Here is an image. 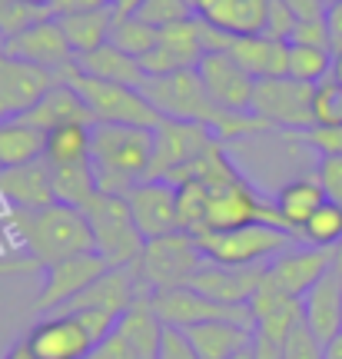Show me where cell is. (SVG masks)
<instances>
[{"mask_svg": "<svg viewBox=\"0 0 342 359\" xmlns=\"http://www.w3.org/2000/svg\"><path fill=\"white\" fill-rule=\"evenodd\" d=\"M87 359H139V356H137V349L130 346L123 336L116 333V330H110V333L93 346V353H90Z\"/></svg>", "mask_w": 342, "mask_h": 359, "instance_id": "47", "label": "cell"}, {"mask_svg": "<svg viewBox=\"0 0 342 359\" xmlns=\"http://www.w3.org/2000/svg\"><path fill=\"white\" fill-rule=\"evenodd\" d=\"M130 13H137L143 24L156 27V30H163V27H173V24H179V20L196 17V13L190 11V4H186V0H139Z\"/></svg>", "mask_w": 342, "mask_h": 359, "instance_id": "39", "label": "cell"}, {"mask_svg": "<svg viewBox=\"0 0 342 359\" xmlns=\"http://www.w3.org/2000/svg\"><path fill=\"white\" fill-rule=\"evenodd\" d=\"M282 359H326V346L319 343L313 330L299 323L286 339H282Z\"/></svg>", "mask_w": 342, "mask_h": 359, "instance_id": "43", "label": "cell"}, {"mask_svg": "<svg viewBox=\"0 0 342 359\" xmlns=\"http://www.w3.org/2000/svg\"><path fill=\"white\" fill-rule=\"evenodd\" d=\"M53 173V196L57 203L67 206H83L97 196V173H93V163L90 160H76V163H60V167H50Z\"/></svg>", "mask_w": 342, "mask_h": 359, "instance_id": "32", "label": "cell"}, {"mask_svg": "<svg viewBox=\"0 0 342 359\" xmlns=\"http://www.w3.org/2000/svg\"><path fill=\"white\" fill-rule=\"evenodd\" d=\"M286 7H289V13L296 17V24L299 20H326V13H329V7L322 4V0H282Z\"/></svg>", "mask_w": 342, "mask_h": 359, "instance_id": "50", "label": "cell"}, {"mask_svg": "<svg viewBox=\"0 0 342 359\" xmlns=\"http://www.w3.org/2000/svg\"><path fill=\"white\" fill-rule=\"evenodd\" d=\"M156 359H200L196 349L190 346V339L183 336V330H173L166 326L163 330V343H160V356Z\"/></svg>", "mask_w": 342, "mask_h": 359, "instance_id": "48", "label": "cell"}, {"mask_svg": "<svg viewBox=\"0 0 342 359\" xmlns=\"http://www.w3.org/2000/svg\"><path fill=\"white\" fill-rule=\"evenodd\" d=\"M329 273H332V276H339V280H342V240H339V243H336V246H332V250H329Z\"/></svg>", "mask_w": 342, "mask_h": 359, "instance_id": "54", "label": "cell"}, {"mask_svg": "<svg viewBox=\"0 0 342 359\" xmlns=\"http://www.w3.org/2000/svg\"><path fill=\"white\" fill-rule=\"evenodd\" d=\"M292 27H296V17L289 13V7L282 4V0H269V11H266V37L273 40H286L289 43V34Z\"/></svg>", "mask_w": 342, "mask_h": 359, "instance_id": "46", "label": "cell"}, {"mask_svg": "<svg viewBox=\"0 0 342 359\" xmlns=\"http://www.w3.org/2000/svg\"><path fill=\"white\" fill-rule=\"evenodd\" d=\"M332 70V50H322V47H303V43H289V64H286V77L299 80V83H309L316 87L329 77Z\"/></svg>", "mask_w": 342, "mask_h": 359, "instance_id": "36", "label": "cell"}, {"mask_svg": "<svg viewBox=\"0 0 342 359\" xmlns=\"http://www.w3.org/2000/svg\"><path fill=\"white\" fill-rule=\"evenodd\" d=\"M107 259L97 253V250H90V253H76V257H67L60 263H53V266L40 269L43 273V286H40L37 293V313H60L64 306H70L76 296L87 290L90 283L103 276L107 273Z\"/></svg>", "mask_w": 342, "mask_h": 359, "instance_id": "13", "label": "cell"}, {"mask_svg": "<svg viewBox=\"0 0 342 359\" xmlns=\"http://www.w3.org/2000/svg\"><path fill=\"white\" fill-rule=\"evenodd\" d=\"M226 53L253 80L286 77V64H289V43H286V40H273V37H266V34L233 37Z\"/></svg>", "mask_w": 342, "mask_h": 359, "instance_id": "23", "label": "cell"}, {"mask_svg": "<svg viewBox=\"0 0 342 359\" xmlns=\"http://www.w3.org/2000/svg\"><path fill=\"white\" fill-rule=\"evenodd\" d=\"M249 313H253L256 333L282 343V339L303 323V299H292V296L279 293L276 286H269L266 276H263L256 296L249 299Z\"/></svg>", "mask_w": 342, "mask_h": 359, "instance_id": "21", "label": "cell"}, {"mask_svg": "<svg viewBox=\"0 0 342 359\" xmlns=\"http://www.w3.org/2000/svg\"><path fill=\"white\" fill-rule=\"evenodd\" d=\"M216 140H219V137H216L210 127H203V123L163 116L160 127L153 130V156H150L146 180H170L177 170L193 163V160Z\"/></svg>", "mask_w": 342, "mask_h": 359, "instance_id": "11", "label": "cell"}, {"mask_svg": "<svg viewBox=\"0 0 342 359\" xmlns=\"http://www.w3.org/2000/svg\"><path fill=\"white\" fill-rule=\"evenodd\" d=\"M303 323L313 330L322 346L342 333V280L326 273L322 280L303 296Z\"/></svg>", "mask_w": 342, "mask_h": 359, "instance_id": "22", "label": "cell"}, {"mask_svg": "<svg viewBox=\"0 0 342 359\" xmlns=\"http://www.w3.org/2000/svg\"><path fill=\"white\" fill-rule=\"evenodd\" d=\"M329 77L342 87V50H332V70H329Z\"/></svg>", "mask_w": 342, "mask_h": 359, "instance_id": "55", "label": "cell"}, {"mask_svg": "<svg viewBox=\"0 0 342 359\" xmlns=\"http://www.w3.org/2000/svg\"><path fill=\"white\" fill-rule=\"evenodd\" d=\"M0 53H7L13 60H24V64L43 67V70L57 74V80H64L76 67V53L70 50V43H67L57 17H47V20H40V24L27 27L24 34L4 40V43H0Z\"/></svg>", "mask_w": 342, "mask_h": 359, "instance_id": "12", "label": "cell"}, {"mask_svg": "<svg viewBox=\"0 0 342 359\" xmlns=\"http://www.w3.org/2000/svg\"><path fill=\"white\" fill-rule=\"evenodd\" d=\"M116 7H103V11H87V13H70V17H57V24L64 30L70 50L80 57L100 50L103 43H110V34H114L116 24Z\"/></svg>", "mask_w": 342, "mask_h": 359, "instance_id": "28", "label": "cell"}, {"mask_svg": "<svg viewBox=\"0 0 342 359\" xmlns=\"http://www.w3.org/2000/svg\"><path fill=\"white\" fill-rule=\"evenodd\" d=\"M322 203H326V193H322V187H319V180L313 177V173L282 183V187L276 190V196H273V206H276L282 226H286L296 240H299L303 223L313 217Z\"/></svg>", "mask_w": 342, "mask_h": 359, "instance_id": "26", "label": "cell"}, {"mask_svg": "<svg viewBox=\"0 0 342 359\" xmlns=\"http://www.w3.org/2000/svg\"><path fill=\"white\" fill-rule=\"evenodd\" d=\"M326 359H342V333L326 346Z\"/></svg>", "mask_w": 342, "mask_h": 359, "instance_id": "56", "label": "cell"}, {"mask_svg": "<svg viewBox=\"0 0 342 359\" xmlns=\"http://www.w3.org/2000/svg\"><path fill=\"white\" fill-rule=\"evenodd\" d=\"M64 83H70V87L80 93V100L87 103L93 123H127V127L156 130L160 120H163V114H160L137 87L90 77L80 67H74V70L67 74Z\"/></svg>", "mask_w": 342, "mask_h": 359, "instance_id": "5", "label": "cell"}, {"mask_svg": "<svg viewBox=\"0 0 342 359\" xmlns=\"http://www.w3.org/2000/svg\"><path fill=\"white\" fill-rule=\"evenodd\" d=\"M263 276H266V263H259V266H223V263L206 259L190 280V290L210 296L216 303H226V306H249Z\"/></svg>", "mask_w": 342, "mask_h": 359, "instance_id": "18", "label": "cell"}, {"mask_svg": "<svg viewBox=\"0 0 342 359\" xmlns=\"http://www.w3.org/2000/svg\"><path fill=\"white\" fill-rule=\"evenodd\" d=\"M0 359H37V356L30 353L27 339H17V343H11V349H7V353H4Z\"/></svg>", "mask_w": 342, "mask_h": 359, "instance_id": "53", "label": "cell"}, {"mask_svg": "<svg viewBox=\"0 0 342 359\" xmlns=\"http://www.w3.org/2000/svg\"><path fill=\"white\" fill-rule=\"evenodd\" d=\"M123 4H127V0H114V7H116V11H120V7H123Z\"/></svg>", "mask_w": 342, "mask_h": 359, "instance_id": "61", "label": "cell"}, {"mask_svg": "<svg viewBox=\"0 0 342 359\" xmlns=\"http://www.w3.org/2000/svg\"><path fill=\"white\" fill-rule=\"evenodd\" d=\"M296 143H303L309 150H316L319 156H342V123H329V127H306L299 133H289Z\"/></svg>", "mask_w": 342, "mask_h": 359, "instance_id": "42", "label": "cell"}, {"mask_svg": "<svg viewBox=\"0 0 342 359\" xmlns=\"http://www.w3.org/2000/svg\"><path fill=\"white\" fill-rule=\"evenodd\" d=\"M196 243H200V250H203V257L210 263L259 266V263H269L273 257L286 253L299 240L289 230H279V226H269V223H249V226H240V230L200 233Z\"/></svg>", "mask_w": 342, "mask_h": 359, "instance_id": "6", "label": "cell"}, {"mask_svg": "<svg viewBox=\"0 0 342 359\" xmlns=\"http://www.w3.org/2000/svg\"><path fill=\"white\" fill-rule=\"evenodd\" d=\"M57 83V74L0 53V120H17Z\"/></svg>", "mask_w": 342, "mask_h": 359, "instance_id": "17", "label": "cell"}, {"mask_svg": "<svg viewBox=\"0 0 342 359\" xmlns=\"http://www.w3.org/2000/svg\"><path fill=\"white\" fill-rule=\"evenodd\" d=\"M289 43H303V47H322V50H332L329 24H326V20H299V24L292 27Z\"/></svg>", "mask_w": 342, "mask_h": 359, "instance_id": "45", "label": "cell"}, {"mask_svg": "<svg viewBox=\"0 0 342 359\" xmlns=\"http://www.w3.org/2000/svg\"><path fill=\"white\" fill-rule=\"evenodd\" d=\"M342 123V87L332 77L313 87V127Z\"/></svg>", "mask_w": 342, "mask_h": 359, "instance_id": "41", "label": "cell"}, {"mask_svg": "<svg viewBox=\"0 0 342 359\" xmlns=\"http://www.w3.org/2000/svg\"><path fill=\"white\" fill-rule=\"evenodd\" d=\"M0 170H4V167H0Z\"/></svg>", "mask_w": 342, "mask_h": 359, "instance_id": "63", "label": "cell"}, {"mask_svg": "<svg viewBox=\"0 0 342 359\" xmlns=\"http://www.w3.org/2000/svg\"><path fill=\"white\" fill-rule=\"evenodd\" d=\"M103 7H114V0H53L50 13L53 17H70V13L103 11Z\"/></svg>", "mask_w": 342, "mask_h": 359, "instance_id": "49", "label": "cell"}, {"mask_svg": "<svg viewBox=\"0 0 342 359\" xmlns=\"http://www.w3.org/2000/svg\"><path fill=\"white\" fill-rule=\"evenodd\" d=\"M47 17H53V13L40 11V7L17 4V0H0V43L17 37V34H24L27 27L40 24V20H47Z\"/></svg>", "mask_w": 342, "mask_h": 359, "instance_id": "40", "label": "cell"}, {"mask_svg": "<svg viewBox=\"0 0 342 359\" xmlns=\"http://www.w3.org/2000/svg\"><path fill=\"white\" fill-rule=\"evenodd\" d=\"M229 359H253V346L242 349V353H236V356H229Z\"/></svg>", "mask_w": 342, "mask_h": 359, "instance_id": "59", "label": "cell"}, {"mask_svg": "<svg viewBox=\"0 0 342 359\" xmlns=\"http://www.w3.org/2000/svg\"><path fill=\"white\" fill-rule=\"evenodd\" d=\"M7 230L17 240L20 253L34 259L40 269L93 250V233L83 210L67 203H50L40 210H11Z\"/></svg>", "mask_w": 342, "mask_h": 359, "instance_id": "1", "label": "cell"}, {"mask_svg": "<svg viewBox=\"0 0 342 359\" xmlns=\"http://www.w3.org/2000/svg\"><path fill=\"white\" fill-rule=\"evenodd\" d=\"M186 4H190V11L196 13V17H200V13H203L206 7H210V4H213V0H186Z\"/></svg>", "mask_w": 342, "mask_h": 359, "instance_id": "57", "label": "cell"}, {"mask_svg": "<svg viewBox=\"0 0 342 359\" xmlns=\"http://www.w3.org/2000/svg\"><path fill=\"white\" fill-rule=\"evenodd\" d=\"M173 60H177L183 70H193L203 57V43H200V20L190 17V20H179L173 27H163L160 30V40H156Z\"/></svg>", "mask_w": 342, "mask_h": 359, "instance_id": "34", "label": "cell"}, {"mask_svg": "<svg viewBox=\"0 0 342 359\" xmlns=\"http://www.w3.org/2000/svg\"><path fill=\"white\" fill-rule=\"evenodd\" d=\"M127 206L143 240H156V236L179 230L177 187L166 180H139L127 193Z\"/></svg>", "mask_w": 342, "mask_h": 359, "instance_id": "15", "label": "cell"}, {"mask_svg": "<svg viewBox=\"0 0 342 359\" xmlns=\"http://www.w3.org/2000/svg\"><path fill=\"white\" fill-rule=\"evenodd\" d=\"M47 133L27 120H0V167H24L43 160Z\"/></svg>", "mask_w": 342, "mask_h": 359, "instance_id": "30", "label": "cell"}, {"mask_svg": "<svg viewBox=\"0 0 342 359\" xmlns=\"http://www.w3.org/2000/svg\"><path fill=\"white\" fill-rule=\"evenodd\" d=\"M43 160H47L50 167L76 163V160H90V127L87 123H64V127L47 130Z\"/></svg>", "mask_w": 342, "mask_h": 359, "instance_id": "33", "label": "cell"}, {"mask_svg": "<svg viewBox=\"0 0 342 359\" xmlns=\"http://www.w3.org/2000/svg\"><path fill=\"white\" fill-rule=\"evenodd\" d=\"M206 203H210V187L186 180L177 187V217H179V230L200 236L206 230Z\"/></svg>", "mask_w": 342, "mask_h": 359, "instance_id": "38", "label": "cell"}, {"mask_svg": "<svg viewBox=\"0 0 342 359\" xmlns=\"http://www.w3.org/2000/svg\"><path fill=\"white\" fill-rule=\"evenodd\" d=\"M313 177L319 180V187L326 193V200L342 206V156H319Z\"/></svg>", "mask_w": 342, "mask_h": 359, "instance_id": "44", "label": "cell"}, {"mask_svg": "<svg viewBox=\"0 0 342 359\" xmlns=\"http://www.w3.org/2000/svg\"><path fill=\"white\" fill-rule=\"evenodd\" d=\"M326 273H329V250L306 243L289 246L286 253H279L266 263V283L292 299H303Z\"/></svg>", "mask_w": 342, "mask_h": 359, "instance_id": "16", "label": "cell"}, {"mask_svg": "<svg viewBox=\"0 0 342 359\" xmlns=\"http://www.w3.org/2000/svg\"><path fill=\"white\" fill-rule=\"evenodd\" d=\"M253 359H282V343L256 333L253 336Z\"/></svg>", "mask_w": 342, "mask_h": 359, "instance_id": "52", "label": "cell"}, {"mask_svg": "<svg viewBox=\"0 0 342 359\" xmlns=\"http://www.w3.org/2000/svg\"><path fill=\"white\" fill-rule=\"evenodd\" d=\"M322 4H326V7H332V4H339V0H322Z\"/></svg>", "mask_w": 342, "mask_h": 359, "instance_id": "62", "label": "cell"}, {"mask_svg": "<svg viewBox=\"0 0 342 359\" xmlns=\"http://www.w3.org/2000/svg\"><path fill=\"white\" fill-rule=\"evenodd\" d=\"M342 240V206L326 203L319 206L313 217L303 223L299 230V243L306 246H319V250H332V246Z\"/></svg>", "mask_w": 342, "mask_h": 359, "instance_id": "37", "label": "cell"}, {"mask_svg": "<svg viewBox=\"0 0 342 359\" xmlns=\"http://www.w3.org/2000/svg\"><path fill=\"white\" fill-rule=\"evenodd\" d=\"M0 196L13 210H40V206L57 203L50 163L34 160V163H24V167H4L0 170Z\"/></svg>", "mask_w": 342, "mask_h": 359, "instance_id": "20", "label": "cell"}, {"mask_svg": "<svg viewBox=\"0 0 342 359\" xmlns=\"http://www.w3.org/2000/svg\"><path fill=\"white\" fill-rule=\"evenodd\" d=\"M76 67H80L83 74H90V77L110 80V83H127V87H137V90L143 87V80H146V74H143L139 60L127 57L123 50H116L114 43H103L100 50L80 57V60H76Z\"/></svg>", "mask_w": 342, "mask_h": 359, "instance_id": "31", "label": "cell"}, {"mask_svg": "<svg viewBox=\"0 0 342 359\" xmlns=\"http://www.w3.org/2000/svg\"><path fill=\"white\" fill-rule=\"evenodd\" d=\"M249 114L269 123V130L299 133V130L313 127V87L292 77L256 80Z\"/></svg>", "mask_w": 342, "mask_h": 359, "instance_id": "9", "label": "cell"}, {"mask_svg": "<svg viewBox=\"0 0 342 359\" xmlns=\"http://www.w3.org/2000/svg\"><path fill=\"white\" fill-rule=\"evenodd\" d=\"M249 223H269V226H282L276 206L269 196L256 190L249 180L233 177L226 183H219L210 190V203H206V230L203 233H216V230H240Z\"/></svg>", "mask_w": 342, "mask_h": 359, "instance_id": "8", "label": "cell"}, {"mask_svg": "<svg viewBox=\"0 0 342 359\" xmlns=\"http://www.w3.org/2000/svg\"><path fill=\"white\" fill-rule=\"evenodd\" d=\"M153 156V130L127 123H93L90 127V163L97 173V190L127 196L139 180H146Z\"/></svg>", "mask_w": 342, "mask_h": 359, "instance_id": "2", "label": "cell"}, {"mask_svg": "<svg viewBox=\"0 0 342 359\" xmlns=\"http://www.w3.org/2000/svg\"><path fill=\"white\" fill-rule=\"evenodd\" d=\"M17 4H27V7H40V11H50L53 0H17Z\"/></svg>", "mask_w": 342, "mask_h": 359, "instance_id": "58", "label": "cell"}, {"mask_svg": "<svg viewBox=\"0 0 342 359\" xmlns=\"http://www.w3.org/2000/svg\"><path fill=\"white\" fill-rule=\"evenodd\" d=\"M156 40H160V30L143 24L137 13H116L114 34H110V43H114L116 50H123L133 60H143L156 47Z\"/></svg>", "mask_w": 342, "mask_h": 359, "instance_id": "35", "label": "cell"}, {"mask_svg": "<svg viewBox=\"0 0 342 359\" xmlns=\"http://www.w3.org/2000/svg\"><path fill=\"white\" fill-rule=\"evenodd\" d=\"M196 74L216 107H223L229 114H249L256 80L229 53H203L196 64Z\"/></svg>", "mask_w": 342, "mask_h": 359, "instance_id": "14", "label": "cell"}, {"mask_svg": "<svg viewBox=\"0 0 342 359\" xmlns=\"http://www.w3.org/2000/svg\"><path fill=\"white\" fill-rule=\"evenodd\" d=\"M17 273H40V266L24 253H4L0 257V276H17Z\"/></svg>", "mask_w": 342, "mask_h": 359, "instance_id": "51", "label": "cell"}, {"mask_svg": "<svg viewBox=\"0 0 342 359\" xmlns=\"http://www.w3.org/2000/svg\"><path fill=\"white\" fill-rule=\"evenodd\" d=\"M139 296H146V293L139 290L137 273L130 266H110L64 309H90V313H107V316L120 320Z\"/></svg>", "mask_w": 342, "mask_h": 359, "instance_id": "19", "label": "cell"}, {"mask_svg": "<svg viewBox=\"0 0 342 359\" xmlns=\"http://www.w3.org/2000/svg\"><path fill=\"white\" fill-rule=\"evenodd\" d=\"M146 299H150V309L156 313V320L163 323V326H173V330H186V326H200V323H216V320L246 323V326L256 330L249 306H226V303H216V299L196 293L190 286L160 290V293H150Z\"/></svg>", "mask_w": 342, "mask_h": 359, "instance_id": "10", "label": "cell"}, {"mask_svg": "<svg viewBox=\"0 0 342 359\" xmlns=\"http://www.w3.org/2000/svg\"><path fill=\"white\" fill-rule=\"evenodd\" d=\"M183 336L190 339V346L196 349L200 359H229L253 346L256 330L246 326V323L216 320V323H200V326H186Z\"/></svg>", "mask_w": 342, "mask_h": 359, "instance_id": "25", "label": "cell"}, {"mask_svg": "<svg viewBox=\"0 0 342 359\" xmlns=\"http://www.w3.org/2000/svg\"><path fill=\"white\" fill-rule=\"evenodd\" d=\"M206 263L203 250L196 243V236L190 233H166L156 240L143 243V253L133 263L139 290L150 296L160 290H179V286H190V280L196 276V269Z\"/></svg>", "mask_w": 342, "mask_h": 359, "instance_id": "4", "label": "cell"}, {"mask_svg": "<svg viewBox=\"0 0 342 359\" xmlns=\"http://www.w3.org/2000/svg\"><path fill=\"white\" fill-rule=\"evenodd\" d=\"M137 4H139V0H127V4L120 7V13H130V11H133V7H137Z\"/></svg>", "mask_w": 342, "mask_h": 359, "instance_id": "60", "label": "cell"}, {"mask_svg": "<svg viewBox=\"0 0 342 359\" xmlns=\"http://www.w3.org/2000/svg\"><path fill=\"white\" fill-rule=\"evenodd\" d=\"M83 217L93 233V250L107 259V266H133L137 257L143 253V236H139L137 223L130 217L127 196H110V193H97L87 206Z\"/></svg>", "mask_w": 342, "mask_h": 359, "instance_id": "7", "label": "cell"}, {"mask_svg": "<svg viewBox=\"0 0 342 359\" xmlns=\"http://www.w3.org/2000/svg\"><path fill=\"white\" fill-rule=\"evenodd\" d=\"M269 0H213L200 17L229 37H253L266 30Z\"/></svg>", "mask_w": 342, "mask_h": 359, "instance_id": "27", "label": "cell"}, {"mask_svg": "<svg viewBox=\"0 0 342 359\" xmlns=\"http://www.w3.org/2000/svg\"><path fill=\"white\" fill-rule=\"evenodd\" d=\"M116 333L127 339L130 346L137 349L139 359H156L160 356V343H163V323L156 320V313L150 309V299L139 296L137 303L116 320Z\"/></svg>", "mask_w": 342, "mask_h": 359, "instance_id": "29", "label": "cell"}, {"mask_svg": "<svg viewBox=\"0 0 342 359\" xmlns=\"http://www.w3.org/2000/svg\"><path fill=\"white\" fill-rule=\"evenodd\" d=\"M17 120H27L30 127L43 130V133L53 127H64V123H87V127H93V116H90L87 103L80 100V93L70 83H64V80H57L37 100V107H30Z\"/></svg>", "mask_w": 342, "mask_h": 359, "instance_id": "24", "label": "cell"}, {"mask_svg": "<svg viewBox=\"0 0 342 359\" xmlns=\"http://www.w3.org/2000/svg\"><path fill=\"white\" fill-rule=\"evenodd\" d=\"M114 326L116 320L107 313L60 309V313H47L43 320L34 323L24 339L37 359H87Z\"/></svg>", "mask_w": 342, "mask_h": 359, "instance_id": "3", "label": "cell"}]
</instances>
